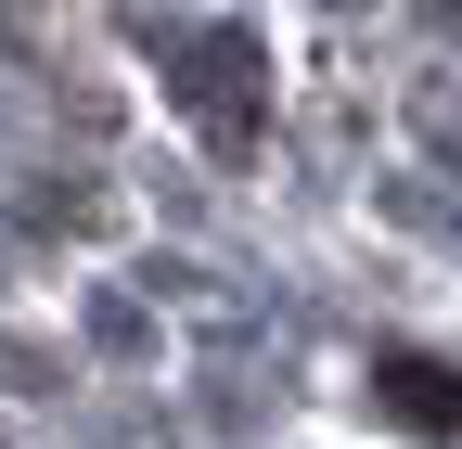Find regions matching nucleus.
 <instances>
[{
	"label": "nucleus",
	"instance_id": "obj_1",
	"mask_svg": "<svg viewBox=\"0 0 462 449\" xmlns=\"http://www.w3.org/2000/svg\"><path fill=\"white\" fill-rule=\"evenodd\" d=\"M373 385H385V411L411 424V436H449L462 424V372H437V360H385Z\"/></svg>",
	"mask_w": 462,
	"mask_h": 449
}]
</instances>
